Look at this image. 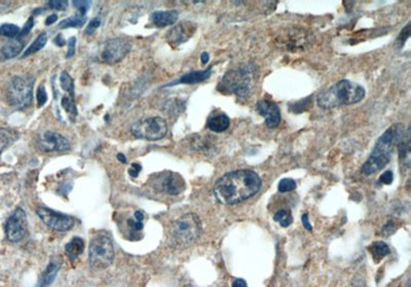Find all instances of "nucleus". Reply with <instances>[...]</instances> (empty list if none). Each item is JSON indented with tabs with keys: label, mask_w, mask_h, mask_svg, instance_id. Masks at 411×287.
Returning <instances> with one entry per match:
<instances>
[{
	"label": "nucleus",
	"mask_w": 411,
	"mask_h": 287,
	"mask_svg": "<svg viewBox=\"0 0 411 287\" xmlns=\"http://www.w3.org/2000/svg\"><path fill=\"white\" fill-rule=\"evenodd\" d=\"M262 181L259 175L247 169L228 172L214 184L216 199L224 205H235L256 195Z\"/></svg>",
	"instance_id": "nucleus-1"
},
{
	"label": "nucleus",
	"mask_w": 411,
	"mask_h": 287,
	"mask_svg": "<svg viewBox=\"0 0 411 287\" xmlns=\"http://www.w3.org/2000/svg\"><path fill=\"white\" fill-rule=\"evenodd\" d=\"M403 128L400 124L391 126L377 140L370 157L361 168L365 175H372L382 170L391 160L395 148L403 138Z\"/></svg>",
	"instance_id": "nucleus-2"
},
{
	"label": "nucleus",
	"mask_w": 411,
	"mask_h": 287,
	"mask_svg": "<svg viewBox=\"0 0 411 287\" xmlns=\"http://www.w3.org/2000/svg\"><path fill=\"white\" fill-rule=\"evenodd\" d=\"M364 97L365 90L362 85L347 79H342L319 94L317 101L321 108L330 109L358 103Z\"/></svg>",
	"instance_id": "nucleus-3"
},
{
	"label": "nucleus",
	"mask_w": 411,
	"mask_h": 287,
	"mask_svg": "<svg viewBox=\"0 0 411 287\" xmlns=\"http://www.w3.org/2000/svg\"><path fill=\"white\" fill-rule=\"evenodd\" d=\"M202 221L194 213H185L176 219L169 231V243L175 248H186L202 234Z\"/></svg>",
	"instance_id": "nucleus-4"
},
{
	"label": "nucleus",
	"mask_w": 411,
	"mask_h": 287,
	"mask_svg": "<svg viewBox=\"0 0 411 287\" xmlns=\"http://www.w3.org/2000/svg\"><path fill=\"white\" fill-rule=\"evenodd\" d=\"M256 68L252 65H243L240 68L227 72L222 78L219 91L236 94L238 98H248L252 93L256 79Z\"/></svg>",
	"instance_id": "nucleus-5"
},
{
	"label": "nucleus",
	"mask_w": 411,
	"mask_h": 287,
	"mask_svg": "<svg viewBox=\"0 0 411 287\" xmlns=\"http://www.w3.org/2000/svg\"><path fill=\"white\" fill-rule=\"evenodd\" d=\"M114 260V247L111 238L100 234L92 239L88 247V263L95 270L109 267Z\"/></svg>",
	"instance_id": "nucleus-6"
},
{
	"label": "nucleus",
	"mask_w": 411,
	"mask_h": 287,
	"mask_svg": "<svg viewBox=\"0 0 411 287\" xmlns=\"http://www.w3.org/2000/svg\"><path fill=\"white\" fill-rule=\"evenodd\" d=\"M314 36L310 31L300 27H291L278 34L275 39L276 44L281 50L297 53L307 50L312 45Z\"/></svg>",
	"instance_id": "nucleus-7"
},
{
	"label": "nucleus",
	"mask_w": 411,
	"mask_h": 287,
	"mask_svg": "<svg viewBox=\"0 0 411 287\" xmlns=\"http://www.w3.org/2000/svg\"><path fill=\"white\" fill-rule=\"evenodd\" d=\"M34 78L31 76H15L8 88L7 97L9 103L17 109L29 107L33 99Z\"/></svg>",
	"instance_id": "nucleus-8"
},
{
	"label": "nucleus",
	"mask_w": 411,
	"mask_h": 287,
	"mask_svg": "<svg viewBox=\"0 0 411 287\" xmlns=\"http://www.w3.org/2000/svg\"><path fill=\"white\" fill-rule=\"evenodd\" d=\"M131 133L140 139L156 141L164 138L168 133V124L161 117L143 119L133 124Z\"/></svg>",
	"instance_id": "nucleus-9"
},
{
	"label": "nucleus",
	"mask_w": 411,
	"mask_h": 287,
	"mask_svg": "<svg viewBox=\"0 0 411 287\" xmlns=\"http://www.w3.org/2000/svg\"><path fill=\"white\" fill-rule=\"evenodd\" d=\"M153 186L165 194L177 196L183 193L186 188L185 181L180 174L172 171H166L156 174L153 177Z\"/></svg>",
	"instance_id": "nucleus-10"
},
{
	"label": "nucleus",
	"mask_w": 411,
	"mask_h": 287,
	"mask_svg": "<svg viewBox=\"0 0 411 287\" xmlns=\"http://www.w3.org/2000/svg\"><path fill=\"white\" fill-rule=\"evenodd\" d=\"M36 213L44 224L57 232H67L73 227L75 222L74 218L70 215L57 212L50 208L38 207Z\"/></svg>",
	"instance_id": "nucleus-11"
},
{
	"label": "nucleus",
	"mask_w": 411,
	"mask_h": 287,
	"mask_svg": "<svg viewBox=\"0 0 411 287\" xmlns=\"http://www.w3.org/2000/svg\"><path fill=\"white\" fill-rule=\"evenodd\" d=\"M131 41L127 38L117 37L108 40L101 53L102 60L108 64H114L122 60L131 51Z\"/></svg>",
	"instance_id": "nucleus-12"
},
{
	"label": "nucleus",
	"mask_w": 411,
	"mask_h": 287,
	"mask_svg": "<svg viewBox=\"0 0 411 287\" xmlns=\"http://www.w3.org/2000/svg\"><path fill=\"white\" fill-rule=\"evenodd\" d=\"M28 231V222L26 212L17 208L9 217L6 223V235L11 242H19L26 236Z\"/></svg>",
	"instance_id": "nucleus-13"
},
{
	"label": "nucleus",
	"mask_w": 411,
	"mask_h": 287,
	"mask_svg": "<svg viewBox=\"0 0 411 287\" xmlns=\"http://www.w3.org/2000/svg\"><path fill=\"white\" fill-rule=\"evenodd\" d=\"M37 145L41 151L47 153L66 152L70 150L68 140L62 135L52 131L41 133L37 138Z\"/></svg>",
	"instance_id": "nucleus-14"
},
{
	"label": "nucleus",
	"mask_w": 411,
	"mask_h": 287,
	"mask_svg": "<svg viewBox=\"0 0 411 287\" xmlns=\"http://www.w3.org/2000/svg\"><path fill=\"white\" fill-rule=\"evenodd\" d=\"M196 30L197 26L195 23L188 21L181 22L167 33V40L173 46L180 45L193 37Z\"/></svg>",
	"instance_id": "nucleus-15"
},
{
	"label": "nucleus",
	"mask_w": 411,
	"mask_h": 287,
	"mask_svg": "<svg viewBox=\"0 0 411 287\" xmlns=\"http://www.w3.org/2000/svg\"><path fill=\"white\" fill-rule=\"evenodd\" d=\"M258 112L264 117L265 124L268 128H276L281 123V110L279 106L269 100H260L256 106Z\"/></svg>",
	"instance_id": "nucleus-16"
},
{
	"label": "nucleus",
	"mask_w": 411,
	"mask_h": 287,
	"mask_svg": "<svg viewBox=\"0 0 411 287\" xmlns=\"http://www.w3.org/2000/svg\"><path fill=\"white\" fill-rule=\"evenodd\" d=\"M24 46L25 42L19 38H15L9 41L7 44L3 46V49L0 50V61H6L17 57L22 52Z\"/></svg>",
	"instance_id": "nucleus-17"
},
{
	"label": "nucleus",
	"mask_w": 411,
	"mask_h": 287,
	"mask_svg": "<svg viewBox=\"0 0 411 287\" xmlns=\"http://www.w3.org/2000/svg\"><path fill=\"white\" fill-rule=\"evenodd\" d=\"M61 268V262L54 259L50 262L47 269L41 274V277L38 281L37 287H49L55 280L59 270Z\"/></svg>",
	"instance_id": "nucleus-18"
},
{
	"label": "nucleus",
	"mask_w": 411,
	"mask_h": 287,
	"mask_svg": "<svg viewBox=\"0 0 411 287\" xmlns=\"http://www.w3.org/2000/svg\"><path fill=\"white\" fill-rule=\"evenodd\" d=\"M230 124H231L230 118L223 112L211 114L207 122L208 128L215 133L224 132L225 130L228 129V127H230Z\"/></svg>",
	"instance_id": "nucleus-19"
},
{
	"label": "nucleus",
	"mask_w": 411,
	"mask_h": 287,
	"mask_svg": "<svg viewBox=\"0 0 411 287\" xmlns=\"http://www.w3.org/2000/svg\"><path fill=\"white\" fill-rule=\"evenodd\" d=\"M178 20V12L177 11H164V12H154L151 15L152 23L160 28L170 26L176 23Z\"/></svg>",
	"instance_id": "nucleus-20"
},
{
	"label": "nucleus",
	"mask_w": 411,
	"mask_h": 287,
	"mask_svg": "<svg viewBox=\"0 0 411 287\" xmlns=\"http://www.w3.org/2000/svg\"><path fill=\"white\" fill-rule=\"evenodd\" d=\"M211 72H212V68H208L206 70L203 71H193L189 73L184 74L183 76H181L179 78V80L172 82L168 85H173V84H177V83H185V84H194V83H198V82H202L206 79H208L211 76Z\"/></svg>",
	"instance_id": "nucleus-21"
},
{
	"label": "nucleus",
	"mask_w": 411,
	"mask_h": 287,
	"mask_svg": "<svg viewBox=\"0 0 411 287\" xmlns=\"http://www.w3.org/2000/svg\"><path fill=\"white\" fill-rule=\"evenodd\" d=\"M84 250V242L81 238L74 237L66 244L65 251L71 261H75Z\"/></svg>",
	"instance_id": "nucleus-22"
},
{
	"label": "nucleus",
	"mask_w": 411,
	"mask_h": 287,
	"mask_svg": "<svg viewBox=\"0 0 411 287\" xmlns=\"http://www.w3.org/2000/svg\"><path fill=\"white\" fill-rule=\"evenodd\" d=\"M399 148V156H400V162L403 166L409 167L410 163V134L409 130L407 131L406 135L403 136L401 139L400 143L398 145Z\"/></svg>",
	"instance_id": "nucleus-23"
},
{
	"label": "nucleus",
	"mask_w": 411,
	"mask_h": 287,
	"mask_svg": "<svg viewBox=\"0 0 411 287\" xmlns=\"http://www.w3.org/2000/svg\"><path fill=\"white\" fill-rule=\"evenodd\" d=\"M19 138L18 133L11 129H0V154Z\"/></svg>",
	"instance_id": "nucleus-24"
},
{
	"label": "nucleus",
	"mask_w": 411,
	"mask_h": 287,
	"mask_svg": "<svg viewBox=\"0 0 411 287\" xmlns=\"http://www.w3.org/2000/svg\"><path fill=\"white\" fill-rule=\"evenodd\" d=\"M48 41V35L47 33H41L39 34L36 39L33 41V43L28 47V49L25 51V53L23 54V58H26L30 55H33L35 53H37L38 51H40L42 47L47 44Z\"/></svg>",
	"instance_id": "nucleus-25"
},
{
	"label": "nucleus",
	"mask_w": 411,
	"mask_h": 287,
	"mask_svg": "<svg viewBox=\"0 0 411 287\" xmlns=\"http://www.w3.org/2000/svg\"><path fill=\"white\" fill-rule=\"evenodd\" d=\"M86 23V17L83 15H75L71 18H67L63 20L58 27L60 29H66V28H80Z\"/></svg>",
	"instance_id": "nucleus-26"
},
{
	"label": "nucleus",
	"mask_w": 411,
	"mask_h": 287,
	"mask_svg": "<svg viewBox=\"0 0 411 287\" xmlns=\"http://www.w3.org/2000/svg\"><path fill=\"white\" fill-rule=\"evenodd\" d=\"M373 254V257L375 261H381L382 259H384L385 256H387L390 253V248L388 246L387 243L383 242V241H378L373 243L370 248H369Z\"/></svg>",
	"instance_id": "nucleus-27"
},
{
	"label": "nucleus",
	"mask_w": 411,
	"mask_h": 287,
	"mask_svg": "<svg viewBox=\"0 0 411 287\" xmlns=\"http://www.w3.org/2000/svg\"><path fill=\"white\" fill-rule=\"evenodd\" d=\"M73 98H74V97H71V96H64V97L62 98V101H61L63 108L65 109V111L67 112V114H68V116L70 117V119H72V120H74V119L77 117V114H78L77 108H76V105H75V103H74V99H73Z\"/></svg>",
	"instance_id": "nucleus-28"
},
{
	"label": "nucleus",
	"mask_w": 411,
	"mask_h": 287,
	"mask_svg": "<svg viewBox=\"0 0 411 287\" xmlns=\"http://www.w3.org/2000/svg\"><path fill=\"white\" fill-rule=\"evenodd\" d=\"M60 82L62 89L69 94L71 97H74V82L72 77L69 75L68 72L63 71L60 76Z\"/></svg>",
	"instance_id": "nucleus-29"
},
{
	"label": "nucleus",
	"mask_w": 411,
	"mask_h": 287,
	"mask_svg": "<svg viewBox=\"0 0 411 287\" xmlns=\"http://www.w3.org/2000/svg\"><path fill=\"white\" fill-rule=\"evenodd\" d=\"M273 219H275V221H277L278 223H280V225H282L283 227H287V226L291 225V223L293 221V217H292L291 213L285 209L278 211L275 214V216H273Z\"/></svg>",
	"instance_id": "nucleus-30"
},
{
	"label": "nucleus",
	"mask_w": 411,
	"mask_h": 287,
	"mask_svg": "<svg viewBox=\"0 0 411 287\" xmlns=\"http://www.w3.org/2000/svg\"><path fill=\"white\" fill-rule=\"evenodd\" d=\"M20 31V28L14 24H3L0 26V35L9 38H17Z\"/></svg>",
	"instance_id": "nucleus-31"
},
{
	"label": "nucleus",
	"mask_w": 411,
	"mask_h": 287,
	"mask_svg": "<svg viewBox=\"0 0 411 287\" xmlns=\"http://www.w3.org/2000/svg\"><path fill=\"white\" fill-rule=\"evenodd\" d=\"M278 188L281 193H287V191H291L296 188V182L291 178H284L279 182Z\"/></svg>",
	"instance_id": "nucleus-32"
},
{
	"label": "nucleus",
	"mask_w": 411,
	"mask_h": 287,
	"mask_svg": "<svg viewBox=\"0 0 411 287\" xmlns=\"http://www.w3.org/2000/svg\"><path fill=\"white\" fill-rule=\"evenodd\" d=\"M48 101V94L44 89V85L41 84L37 90V105L38 107H42Z\"/></svg>",
	"instance_id": "nucleus-33"
},
{
	"label": "nucleus",
	"mask_w": 411,
	"mask_h": 287,
	"mask_svg": "<svg viewBox=\"0 0 411 287\" xmlns=\"http://www.w3.org/2000/svg\"><path fill=\"white\" fill-rule=\"evenodd\" d=\"M409 36H410V23H408L407 26L401 31V33L397 39V46L399 47V49L405 44V42L409 38Z\"/></svg>",
	"instance_id": "nucleus-34"
},
{
	"label": "nucleus",
	"mask_w": 411,
	"mask_h": 287,
	"mask_svg": "<svg viewBox=\"0 0 411 287\" xmlns=\"http://www.w3.org/2000/svg\"><path fill=\"white\" fill-rule=\"evenodd\" d=\"M73 4V6H74V8L79 12V14L80 15H85V13L88 11V9H89V6H90V2H84V0H77V2H73L72 3Z\"/></svg>",
	"instance_id": "nucleus-35"
},
{
	"label": "nucleus",
	"mask_w": 411,
	"mask_h": 287,
	"mask_svg": "<svg viewBox=\"0 0 411 287\" xmlns=\"http://www.w3.org/2000/svg\"><path fill=\"white\" fill-rule=\"evenodd\" d=\"M311 105H312V101H311L310 97H308V98H305V99H303V100H301V101L295 103V105L292 106L291 109H292L293 112H296L299 107H302V112H303V111H305L307 108L311 107Z\"/></svg>",
	"instance_id": "nucleus-36"
},
{
	"label": "nucleus",
	"mask_w": 411,
	"mask_h": 287,
	"mask_svg": "<svg viewBox=\"0 0 411 287\" xmlns=\"http://www.w3.org/2000/svg\"><path fill=\"white\" fill-rule=\"evenodd\" d=\"M68 5L69 3L66 2V0H52V2H49V7L58 11L66 10L68 8Z\"/></svg>",
	"instance_id": "nucleus-37"
},
{
	"label": "nucleus",
	"mask_w": 411,
	"mask_h": 287,
	"mask_svg": "<svg viewBox=\"0 0 411 287\" xmlns=\"http://www.w3.org/2000/svg\"><path fill=\"white\" fill-rule=\"evenodd\" d=\"M33 26H34V20H33V18L31 17V18L28 19V21L26 22V24H25V26L23 27V29L20 31V33H19V35H18L17 38L21 39V38H23L24 36H26V35L31 31V29L33 28Z\"/></svg>",
	"instance_id": "nucleus-38"
},
{
	"label": "nucleus",
	"mask_w": 411,
	"mask_h": 287,
	"mask_svg": "<svg viewBox=\"0 0 411 287\" xmlns=\"http://www.w3.org/2000/svg\"><path fill=\"white\" fill-rule=\"evenodd\" d=\"M100 24H101L100 18H95V19H93L92 21H90V22L88 23V25H87V27H86V29H85L86 34H93V33L96 31V29L100 26Z\"/></svg>",
	"instance_id": "nucleus-39"
},
{
	"label": "nucleus",
	"mask_w": 411,
	"mask_h": 287,
	"mask_svg": "<svg viewBox=\"0 0 411 287\" xmlns=\"http://www.w3.org/2000/svg\"><path fill=\"white\" fill-rule=\"evenodd\" d=\"M393 179H394V175H393L392 171H386L380 177L381 182L384 184H391L393 182Z\"/></svg>",
	"instance_id": "nucleus-40"
},
{
	"label": "nucleus",
	"mask_w": 411,
	"mask_h": 287,
	"mask_svg": "<svg viewBox=\"0 0 411 287\" xmlns=\"http://www.w3.org/2000/svg\"><path fill=\"white\" fill-rule=\"evenodd\" d=\"M141 169H142V167H141L140 164L133 163L132 166H131V168L129 169V174H130L132 177L136 178V177H138V175H139Z\"/></svg>",
	"instance_id": "nucleus-41"
},
{
	"label": "nucleus",
	"mask_w": 411,
	"mask_h": 287,
	"mask_svg": "<svg viewBox=\"0 0 411 287\" xmlns=\"http://www.w3.org/2000/svg\"><path fill=\"white\" fill-rule=\"evenodd\" d=\"M128 224L134 229V231H136V232H138V231H141L142 228H143V222L142 221H139V220H137V219H130L129 221H128Z\"/></svg>",
	"instance_id": "nucleus-42"
},
{
	"label": "nucleus",
	"mask_w": 411,
	"mask_h": 287,
	"mask_svg": "<svg viewBox=\"0 0 411 287\" xmlns=\"http://www.w3.org/2000/svg\"><path fill=\"white\" fill-rule=\"evenodd\" d=\"M75 42H76L75 37H71V38L69 39L68 52H67V55H66L67 58H71V57L74 56V54H75Z\"/></svg>",
	"instance_id": "nucleus-43"
},
{
	"label": "nucleus",
	"mask_w": 411,
	"mask_h": 287,
	"mask_svg": "<svg viewBox=\"0 0 411 287\" xmlns=\"http://www.w3.org/2000/svg\"><path fill=\"white\" fill-rule=\"evenodd\" d=\"M395 225H394V223L392 222V221H390V222H388L385 226H384V228H383V233H384V235L385 236H390V235H392L393 233H395Z\"/></svg>",
	"instance_id": "nucleus-44"
},
{
	"label": "nucleus",
	"mask_w": 411,
	"mask_h": 287,
	"mask_svg": "<svg viewBox=\"0 0 411 287\" xmlns=\"http://www.w3.org/2000/svg\"><path fill=\"white\" fill-rule=\"evenodd\" d=\"M301 219H302V224H303L304 228H306V229H308V231H311V229H312V226H311V224H310V222H309V220H308V214H307V213L303 214Z\"/></svg>",
	"instance_id": "nucleus-45"
},
{
	"label": "nucleus",
	"mask_w": 411,
	"mask_h": 287,
	"mask_svg": "<svg viewBox=\"0 0 411 287\" xmlns=\"http://www.w3.org/2000/svg\"><path fill=\"white\" fill-rule=\"evenodd\" d=\"M54 42H55V44L58 45V46H63V45H65V43H66V41H65V39H64V37H63L62 34H59V35L55 38Z\"/></svg>",
	"instance_id": "nucleus-46"
},
{
	"label": "nucleus",
	"mask_w": 411,
	"mask_h": 287,
	"mask_svg": "<svg viewBox=\"0 0 411 287\" xmlns=\"http://www.w3.org/2000/svg\"><path fill=\"white\" fill-rule=\"evenodd\" d=\"M233 287H248V285L244 279H237L233 283Z\"/></svg>",
	"instance_id": "nucleus-47"
},
{
	"label": "nucleus",
	"mask_w": 411,
	"mask_h": 287,
	"mask_svg": "<svg viewBox=\"0 0 411 287\" xmlns=\"http://www.w3.org/2000/svg\"><path fill=\"white\" fill-rule=\"evenodd\" d=\"M57 20H58V16H57V15H51V16H49V17L47 18V20H45V25L50 26V25H52L53 23H55Z\"/></svg>",
	"instance_id": "nucleus-48"
},
{
	"label": "nucleus",
	"mask_w": 411,
	"mask_h": 287,
	"mask_svg": "<svg viewBox=\"0 0 411 287\" xmlns=\"http://www.w3.org/2000/svg\"><path fill=\"white\" fill-rule=\"evenodd\" d=\"M134 216H135V219L139 220V221H142V220L144 219V213H143L142 211H140V210L136 211L135 214H134Z\"/></svg>",
	"instance_id": "nucleus-49"
},
{
	"label": "nucleus",
	"mask_w": 411,
	"mask_h": 287,
	"mask_svg": "<svg viewBox=\"0 0 411 287\" xmlns=\"http://www.w3.org/2000/svg\"><path fill=\"white\" fill-rule=\"evenodd\" d=\"M202 59V63L203 64H207L209 62V54L208 53H203L201 56Z\"/></svg>",
	"instance_id": "nucleus-50"
},
{
	"label": "nucleus",
	"mask_w": 411,
	"mask_h": 287,
	"mask_svg": "<svg viewBox=\"0 0 411 287\" xmlns=\"http://www.w3.org/2000/svg\"><path fill=\"white\" fill-rule=\"evenodd\" d=\"M117 159H118L121 163H123V164L127 163V160H125V158H124V156H123L122 154H118V155H117Z\"/></svg>",
	"instance_id": "nucleus-51"
},
{
	"label": "nucleus",
	"mask_w": 411,
	"mask_h": 287,
	"mask_svg": "<svg viewBox=\"0 0 411 287\" xmlns=\"http://www.w3.org/2000/svg\"><path fill=\"white\" fill-rule=\"evenodd\" d=\"M0 5H2V3H0Z\"/></svg>",
	"instance_id": "nucleus-52"
}]
</instances>
